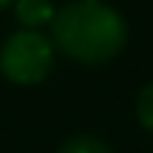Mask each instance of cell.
Segmentation results:
<instances>
[{"instance_id":"6da1fadb","label":"cell","mask_w":153,"mask_h":153,"mask_svg":"<svg viewBox=\"0 0 153 153\" xmlns=\"http://www.w3.org/2000/svg\"><path fill=\"white\" fill-rule=\"evenodd\" d=\"M51 43L76 62L99 65L125 48L128 26L105 0H71L51 20Z\"/></svg>"},{"instance_id":"7a4b0ae2","label":"cell","mask_w":153,"mask_h":153,"mask_svg":"<svg viewBox=\"0 0 153 153\" xmlns=\"http://www.w3.org/2000/svg\"><path fill=\"white\" fill-rule=\"evenodd\" d=\"M54 68V43L40 31H14L0 45V71L17 85L43 82Z\"/></svg>"},{"instance_id":"3957f363","label":"cell","mask_w":153,"mask_h":153,"mask_svg":"<svg viewBox=\"0 0 153 153\" xmlns=\"http://www.w3.org/2000/svg\"><path fill=\"white\" fill-rule=\"evenodd\" d=\"M14 14L28 31H37L43 23H51L57 14L51 0H14Z\"/></svg>"},{"instance_id":"277c9868","label":"cell","mask_w":153,"mask_h":153,"mask_svg":"<svg viewBox=\"0 0 153 153\" xmlns=\"http://www.w3.org/2000/svg\"><path fill=\"white\" fill-rule=\"evenodd\" d=\"M57 153H111V148L97 136H74L62 142V148Z\"/></svg>"},{"instance_id":"5b68a950","label":"cell","mask_w":153,"mask_h":153,"mask_svg":"<svg viewBox=\"0 0 153 153\" xmlns=\"http://www.w3.org/2000/svg\"><path fill=\"white\" fill-rule=\"evenodd\" d=\"M136 116H139V122H142L145 131L153 133V82H148V85L139 91V97H136Z\"/></svg>"},{"instance_id":"8992f818","label":"cell","mask_w":153,"mask_h":153,"mask_svg":"<svg viewBox=\"0 0 153 153\" xmlns=\"http://www.w3.org/2000/svg\"><path fill=\"white\" fill-rule=\"evenodd\" d=\"M11 3H14V0H0V11H3L6 6H11Z\"/></svg>"}]
</instances>
